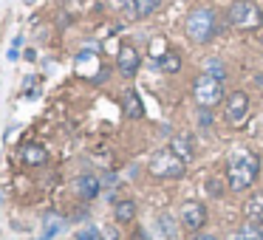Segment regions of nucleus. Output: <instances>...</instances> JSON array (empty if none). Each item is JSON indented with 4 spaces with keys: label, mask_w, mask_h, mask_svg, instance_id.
<instances>
[{
    "label": "nucleus",
    "mask_w": 263,
    "mask_h": 240,
    "mask_svg": "<svg viewBox=\"0 0 263 240\" xmlns=\"http://www.w3.org/2000/svg\"><path fill=\"white\" fill-rule=\"evenodd\" d=\"M114 217H116V223H130V221H136V204H133L130 198L116 201V204H114Z\"/></svg>",
    "instance_id": "nucleus-14"
},
{
    "label": "nucleus",
    "mask_w": 263,
    "mask_h": 240,
    "mask_svg": "<svg viewBox=\"0 0 263 240\" xmlns=\"http://www.w3.org/2000/svg\"><path fill=\"white\" fill-rule=\"evenodd\" d=\"M178 221V217H176ZM176 221H173V215H167V212H161L159 215V229L167 234V237H176Z\"/></svg>",
    "instance_id": "nucleus-20"
},
{
    "label": "nucleus",
    "mask_w": 263,
    "mask_h": 240,
    "mask_svg": "<svg viewBox=\"0 0 263 240\" xmlns=\"http://www.w3.org/2000/svg\"><path fill=\"white\" fill-rule=\"evenodd\" d=\"M133 240H150V237L142 232V229H139V232H133Z\"/></svg>",
    "instance_id": "nucleus-24"
},
{
    "label": "nucleus",
    "mask_w": 263,
    "mask_h": 240,
    "mask_svg": "<svg viewBox=\"0 0 263 240\" xmlns=\"http://www.w3.org/2000/svg\"><path fill=\"white\" fill-rule=\"evenodd\" d=\"M156 65H159L164 74H178V71L184 68V63H181V54L178 51H173V48H164V51L156 57Z\"/></svg>",
    "instance_id": "nucleus-13"
},
{
    "label": "nucleus",
    "mask_w": 263,
    "mask_h": 240,
    "mask_svg": "<svg viewBox=\"0 0 263 240\" xmlns=\"http://www.w3.org/2000/svg\"><path fill=\"white\" fill-rule=\"evenodd\" d=\"M187 164L190 161H184L178 153H173L170 147H164V150H156V153L150 155L147 172L153 178H159V181H181V178L187 175Z\"/></svg>",
    "instance_id": "nucleus-3"
},
{
    "label": "nucleus",
    "mask_w": 263,
    "mask_h": 240,
    "mask_svg": "<svg viewBox=\"0 0 263 240\" xmlns=\"http://www.w3.org/2000/svg\"><path fill=\"white\" fill-rule=\"evenodd\" d=\"M102 240H119V232H116V226L105 229V232H102Z\"/></svg>",
    "instance_id": "nucleus-23"
},
{
    "label": "nucleus",
    "mask_w": 263,
    "mask_h": 240,
    "mask_svg": "<svg viewBox=\"0 0 263 240\" xmlns=\"http://www.w3.org/2000/svg\"><path fill=\"white\" fill-rule=\"evenodd\" d=\"M122 113L127 116V119L139 122L144 119V105H142V96H139L133 88H127L125 93H122Z\"/></svg>",
    "instance_id": "nucleus-11"
},
{
    "label": "nucleus",
    "mask_w": 263,
    "mask_h": 240,
    "mask_svg": "<svg viewBox=\"0 0 263 240\" xmlns=\"http://www.w3.org/2000/svg\"><path fill=\"white\" fill-rule=\"evenodd\" d=\"M139 68H142V54H139V48L130 46V43H122L119 51H116V71L122 76H136Z\"/></svg>",
    "instance_id": "nucleus-8"
},
{
    "label": "nucleus",
    "mask_w": 263,
    "mask_h": 240,
    "mask_svg": "<svg viewBox=\"0 0 263 240\" xmlns=\"http://www.w3.org/2000/svg\"><path fill=\"white\" fill-rule=\"evenodd\" d=\"M227 23L238 31H260L263 29V6H257L255 0H235L227 9Z\"/></svg>",
    "instance_id": "nucleus-4"
},
{
    "label": "nucleus",
    "mask_w": 263,
    "mask_h": 240,
    "mask_svg": "<svg viewBox=\"0 0 263 240\" xmlns=\"http://www.w3.org/2000/svg\"><path fill=\"white\" fill-rule=\"evenodd\" d=\"M204 71L212 74V76H218V79H227V65H223L218 57H206L204 59Z\"/></svg>",
    "instance_id": "nucleus-19"
},
{
    "label": "nucleus",
    "mask_w": 263,
    "mask_h": 240,
    "mask_svg": "<svg viewBox=\"0 0 263 240\" xmlns=\"http://www.w3.org/2000/svg\"><path fill=\"white\" fill-rule=\"evenodd\" d=\"M243 217L249 223H255V226H263V189H257V192H252L249 198H246Z\"/></svg>",
    "instance_id": "nucleus-12"
},
{
    "label": "nucleus",
    "mask_w": 263,
    "mask_h": 240,
    "mask_svg": "<svg viewBox=\"0 0 263 240\" xmlns=\"http://www.w3.org/2000/svg\"><path fill=\"white\" fill-rule=\"evenodd\" d=\"M178 226L184 229V232L195 234L201 232V229L206 226V221H210V209H206L201 201H184L181 206H178Z\"/></svg>",
    "instance_id": "nucleus-7"
},
{
    "label": "nucleus",
    "mask_w": 263,
    "mask_h": 240,
    "mask_svg": "<svg viewBox=\"0 0 263 240\" xmlns=\"http://www.w3.org/2000/svg\"><path fill=\"white\" fill-rule=\"evenodd\" d=\"M255 85H257V88H260V91H263V74H257V76H255Z\"/></svg>",
    "instance_id": "nucleus-25"
},
{
    "label": "nucleus",
    "mask_w": 263,
    "mask_h": 240,
    "mask_svg": "<svg viewBox=\"0 0 263 240\" xmlns=\"http://www.w3.org/2000/svg\"><path fill=\"white\" fill-rule=\"evenodd\" d=\"M74 189H77V195H80L82 201H93V198H99V192H102V181H99V175H93V172H85V175L77 178Z\"/></svg>",
    "instance_id": "nucleus-10"
},
{
    "label": "nucleus",
    "mask_w": 263,
    "mask_h": 240,
    "mask_svg": "<svg viewBox=\"0 0 263 240\" xmlns=\"http://www.w3.org/2000/svg\"><path fill=\"white\" fill-rule=\"evenodd\" d=\"M184 31H187L190 43H195V46H210L218 37V12L210 6L193 9L187 14V20H184Z\"/></svg>",
    "instance_id": "nucleus-2"
},
{
    "label": "nucleus",
    "mask_w": 263,
    "mask_h": 240,
    "mask_svg": "<svg viewBox=\"0 0 263 240\" xmlns=\"http://www.w3.org/2000/svg\"><path fill=\"white\" fill-rule=\"evenodd\" d=\"M229 240H263V226H255V223L246 221L240 229H235V234Z\"/></svg>",
    "instance_id": "nucleus-18"
},
{
    "label": "nucleus",
    "mask_w": 263,
    "mask_h": 240,
    "mask_svg": "<svg viewBox=\"0 0 263 240\" xmlns=\"http://www.w3.org/2000/svg\"><path fill=\"white\" fill-rule=\"evenodd\" d=\"M77 240H102V232L97 226H85L77 232Z\"/></svg>",
    "instance_id": "nucleus-21"
},
{
    "label": "nucleus",
    "mask_w": 263,
    "mask_h": 240,
    "mask_svg": "<svg viewBox=\"0 0 263 240\" xmlns=\"http://www.w3.org/2000/svg\"><path fill=\"white\" fill-rule=\"evenodd\" d=\"M223 82L227 79H218V76L206 74V71L201 76H195V82H193V102H195V108L212 110V108H218V105H223V99H227Z\"/></svg>",
    "instance_id": "nucleus-5"
},
{
    "label": "nucleus",
    "mask_w": 263,
    "mask_h": 240,
    "mask_svg": "<svg viewBox=\"0 0 263 240\" xmlns=\"http://www.w3.org/2000/svg\"><path fill=\"white\" fill-rule=\"evenodd\" d=\"M193 240H221V234H215V232H204V229H201V232H195V234H193Z\"/></svg>",
    "instance_id": "nucleus-22"
},
{
    "label": "nucleus",
    "mask_w": 263,
    "mask_h": 240,
    "mask_svg": "<svg viewBox=\"0 0 263 240\" xmlns=\"http://www.w3.org/2000/svg\"><path fill=\"white\" fill-rule=\"evenodd\" d=\"M223 175H227L229 189H232L235 195L249 192L257 184V178H260V155L252 147H246V144H238V147L229 150Z\"/></svg>",
    "instance_id": "nucleus-1"
},
{
    "label": "nucleus",
    "mask_w": 263,
    "mask_h": 240,
    "mask_svg": "<svg viewBox=\"0 0 263 240\" xmlns=\"http://www.w3.org/2000/svg\"><path fill=\"white\" fill-rule=\"evenodd\" d=\"M167 147H170L173 153H178L184 161H193V158H195V138H193V133H190V130L173 133Z\"/></svg>",
    "instance_id": "nucleus-9"
},
{
    "label": "nucleus",
    "mask_w": 263,
    "mask_h": 240,
    "mask_svg": "<svg viewBox=\"0 0 263 240\" xmlns=\"http://www.w3.org/2000/svg\"><path fill=\"white\" fill-rule=\"evenodd\" d=\"M260 43H263V34H260Z\"/></svg>",
    "instance_id": "nucleus-26"
},
{
    "label": "nucleus",
    "mask_w": 263,
    "mask_h": 240,
    "mask_svg": "<svg viewBox=\"0 0 263 240\" xmlns=\"http://www.w3.org/2000/svg\"><path fill=\"white\" fill-rule=\"evenodd\" d=\"M23 161L31 167H43L48 161V150L43 144H26L23 147Z\"/></svg>",
    "instance_id": "nucleus-16"
},
{
    "label": "nucleus",
    "mask_w": 263,
    "mask_h": 240,
    "mask_svg": "<svg viewBox=\"0 0 263 240\" xmlns=\"http://www.w3.org/2000/svg\"><path fill=\"white\" fill-rule=\"evenodd\" d=\"M204 189L212 195V198H227L232 189H229V181H227V175H210L204 181Z\"/></svg>",
    "instance_id": "nucleus-15"
},
{
    "label": "nucleus",
    "mask_w": 263,
    "mask_h": 240,
    "mask_svg": "<svg viewBox=\"0 0 263 240\" xmlns=\"http://www.w3.org/2000/svg\"><path fill=\"white\" fill-rule=\"evenodd\" d=\"M161 3H164V0H133V12H136V20L153 17V14L161 9Z\"/></svg>",
    "instance_id": "nucleus-17"
},
{
    "label": "nucleus",
    "mask_w": 263,
    "mask_h": 240,
    "mask_svg": "<svg viewBox=\"0 0 263 240\" xmlns=\"http://www.w3.org/2000/svg\"><path fill=\"white\" fill-rule=\"evenodd\" d=\"M221 113H223V125L232 127V130H240V127L249 122V116H252L249 93H246V91L227 93V99H223V105H221Z\"/></svg>",
    "instance_id": "nucleus-6"
}]
</instances>
